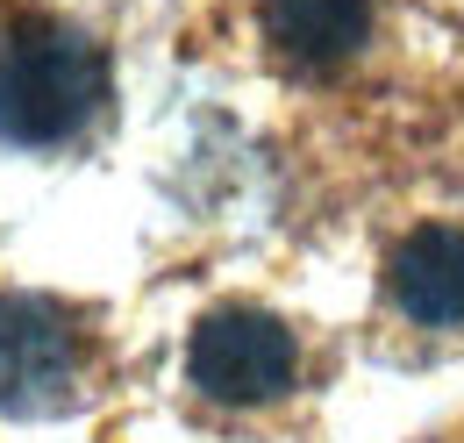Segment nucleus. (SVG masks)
Wrapping results in <instances>:
<instances>
[{"label":"nucleus","mask_w":464,"mask_h":443,"mask_svg":"<svg viewBox=\"0 0 464 443\" xmlns=\"http://www.w3.org/2000/svg\"><path fill=\"white\" fill-rule=\"evenodd\" d=\"M386 300L414 330H464V229H414L386 258Z\"/></svg>","instance_id":"nucleus-4"},{"label":"nucleus","mask_w":464,"mask_h":443,"mask_svg":"<svg viewBox=\"0 0 464 443\" xmlns=\"http://www.w3.org/2000/svg\"><path fill=\"white\" fill-rule=\"evenodd\" d=\"M108 108V57L64 22H29L0 44V136L51 151Z\"/></svg>","instance_id":"nucleus-1"},{"label":"nucleus","mask_w":464,"mask_h":443,"mask_svg":"<svg viewBox=\"0 0 464 443\" xmlns=\"http://www.w3.org/2000/svg\"><path fill=\"white\" fill-rule=\"evenodd\" d=\"M186 379L215 408H272L300 379V336L265 308H215L186 336Z\"/></svg>","instance_id":"nucleus-3"},{"label":"nucleus","mask_w":464,"mask_h":443,"mask_svg":"<svg viewBox=\"0 0 464 443\" xmlns=\"http://www.w3.org/2000/svg\"><path fill=\"white\" fill-rule=\"evenodd\" d=\"M86 393V322L44 293H0V415H72Z\"/></svg>","instance_id":"nucleus-2"},{"label":"nucleus","mask_w":464,"mask_h":443,"mask_svg":"<svg viewBox=\"0 0 464 443\" xmlns=\"http://www.w3.org/2000/svg\"><path fill=\"white\" fill-rule=\"evenodd\" d=\"M372 36V0H265V44L293 72H336Z\"/></svg>","instance_id":"nucleus-5"}]
</instances>
